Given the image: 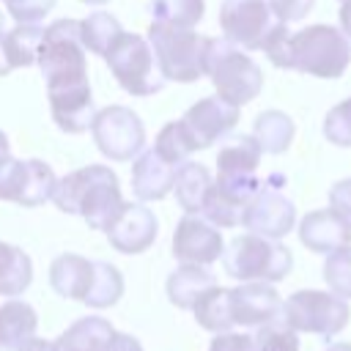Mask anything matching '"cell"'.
Listing matches in <instances>:
<instances>
[{
  "label": "cell",
  "instance_id": "60d3db41",
  "mask_svg": "<svg viewBox=\"0 0 351 351\" xmlns=\"http://www.w3.org/2000/svg\"><path fill=\"white\" fill-rule=\"evenodd\" d=\"M115 351H143V346H140L137 337L118 332V337H115Z\"/></svg>",
  "mask_w": 351,
  "mask_h": 351
},
{
  "label": "cell",
  "instance_id": "c3c4849f",
  "mask_svg": "<svg viewBox=\"0 0 351 351\" xmlns=\"http://www.w3.org/2000/svg\"><path fill=\"white\" fill-rule=\"evenodd\" d=\"M5 33V16H3V11H0V36Z\"/></svg>",
  "mask_w": 351,
  "mask_h": 351
},
{
  "label": "cell",
  "instance_id": "bcb514c9",
  "mask_svg": "<svg viewBox=\"0 0 351 351\" xmlns=\"http://www.w3.org/2000/svg\"><path fill=\"white\" fill-rule=\"evenodd\" d=\"M326 351H351V343H329Z\"/></svg>",
  "mask_w": 351,
  "mask_h": 351
},
{
  "label": "cell",
  "instance_id": "e575fe53",
  "mask_svg": "<svg viewBox=\"0 0 351 351\" xmlns=\"http://www.w3.org/2000/svg\"><path fill=\"white\" fill-rule=\"evenodd\" d=\"M252 337L258 351H299V332L291 329L282 321V315L269 324H261Z\"/></svg>",
  "mask_w": 351,
  "mask_h": 351
},
{
  "label": "cell",
  "instance_id": "7bdbcfd3",
  "mask_svg": "<svg viewBox=\"0 0 351 351\" xmlns=\"http://www.w3.org/2000/svg\"><path fill=\"white\" fill-rule=\"evenodd\" d=\"M16 351H52V343H49V340H41V337H36V335H33V337H30V340H25Z\"/></svg>",
  "mask_w": 351,
  "mask_h": 351
},
{
  "label": "cell",
  "instance_id": "cb8c5ba5",
  "mask_svg": "<svg viewBox=\"0 0 351 351\" xmlns=\"http://www.w3.org/2000/svg\"><path fill=\"white\" fill-rule=\"evenodd\" d=\"M208 186H211V173H208L200 162L184 159V162L176 167L173 192H176L178 206H181L186 214H200V206H203V197H206Z\"/></svg>",
  "mask_w": 351,
  "mask_h": 351
},
{
  "label": "cell",
  "instance_id": "4dcf8cb0",
  "mask_svg": "<svg viewBox=\"0 0 351 351\" xmlns=\"http://www.w3.org/2000/svg\"><path fill=\"white\" fill-rule=\"evenodd\" d=\"M93 266H96V271H93V282H90V291L85 296V304L101 310V307L115 304L123 296V277L107 261H93Z\"/></svg>",
  "mask_w": 351,
  "mask_h": 351
},
{
  "label": "cell",
  "instance_id": "83f0119b",
  "mask_svg": "<svg viewBox=\"0 0 351 351\" xmlns=\"http://www.w3.org/2000/svg\"><path fill=\"white\" fill-rule=\"evenodd\" d=\"M41 36H44V27L36 25H22L16 22V27L5 30L0 44H3V52H5V60L11 69H27L36 63V55H38V44H41Z\"/></svg>",
  "mask_w": 351,
  "mask_h": 351
},
{
  "label": "cell",
  "instance_id": "ffe728a7",
  "mask_svg": "<svg viewBox=\"0 0 351 351\" xmlns=\"http://www.w3.org/2000/svg\"><path fill=\"white\" fill-rule=\"evenodd\" d=\"M118 332L101 315L77 318L55 343L52 351H115Z\"/></svg>",
  "mask_w": 351,
  "mask_h": 351
},
{
  "label": "cell",
  "instance_id": "d4e9b609",
  "mask_svg": "<svg viewBox=\"0 0 351 351\" xmlns=\"http://www.w3.org/2000/svg\"><path fill=\"white\" fill-rule=\"evenodd\" d=\"M261 145L252 134L228 140L217 154V176H255L261 165Z\"/></svg>",
  "mask_w": 351,
  "mask_h": 351
},
{
  "label": "cell",
  "instance_id": "f6af8a7d",
  "mask_svg": "<svg viewBox=\"0 0 351 351\" xmlns=\"http://www.w3.org/2000/svg\"><path fill=\"white\" fill-rule=\"evenodd\" d=\"M5 154H11V143H8V137H5V132L0 129V156H5Z\"/></svg>",
  "mask_w": 351,
  "mask_h": 351
},
{
  "label": "cell",
  "instance_id": "5b68a950",
  "mask_svg": "<svg viewBox=\"0 0 351 351\" xmlns=\"http://www.w3.org/2000/svg\"><path fill=\"white\" fill-rule=\"evenodd\" d=\"M222 266H225V274H230L239 282H252V280L280 282L288 277L293 258H291V250L277 239L244 233V236H236L222 250Z\"/></svg>",
  "mask_w": 351,
  "mask_h": 351
},
{
  "label": "cell",
  "instance_id": "8d00e7d4",
  "mask_svg": "<svg viewBox=\"0 0 351 351\" xmlns=\"http://www.w3.org/2000/svg\"><path fill=\"white\" fill-rule=\"evenodd\" d=\"M3 3L5 11L22 25H36L55 8V0H3Z\"/></svg>",
  "mask_w": 351,
  "mask_h": 351
},
{
  "label": "cell",
  "instance_id": "e0dca14e",
  "mask_svg": "<svg viewBox=\"0 0 351 351\" xmlns=\"http://www.w3.org/2000/svg\"><path fill=\"white\" fill-rule=\"evenodd\" d=\"M156 230H159V222H156V217H154V211L148 206L123 203V208L118 211V217L112 219V225L104 233H107L110 244L118 252L140 255L156 241Z\"/></svg>",
  "mask_w": 351,
  "mask_h": 351
},
{
  "label": "cell",
  "instance_id": "7c38bea8",
  "mask_svg": "<svg viewBox=\"0 0 351 351\" xmlns=\"http://www.w3.org/2000/svg\"><path fill=\"white\" fill-rule=\"evenodd\" d=\"M261 186L263 184L255 176H217V181H211L203 197L200 214L217 228H236L241 225L244 208Z\"/></svg>",
  "mask_w": 351,
  "mask_h": 351
},
{
  "label": "cell",
  "instance_id": "f546056e",
  "mask_svg": "<svg viewBox=\"0 0 351 351\" xmlns=\"http://www.w3.org/2000/svg\"><path fill=\"white\" fill-rule=\"evenodd\" d=\"M123 33L121 22L107 11H93L85 19H80V41L93 55H107V49L115 44V38Z\"/></svg>",
  "mask_w": 351,
  "mask_h": 351
},
{
  "label": "cell",
  "instance_id": "1f68e13d",
  "mask_svg": "<svg viewBox=\"0 0 351 351\" xmlns=\"http://www.w3.org/2000/svg\"><path fill=\"white\" fill-rule=\"evenodd\" d=\"M206 3L203 0H151L148 14L159 25H176V27H195L203 19Z\"/></svg>",
  "mask_w": 351,
  "mask_h": 351
},
{
  "label": "cell",
  "instance_id": "7dc6e473",
  "mask_svg": "<svg viewBox=\"0 0 351 351\" xmlns=\"http://www.w3.org/2000/svg\"><path fill=\"white\" fill-rule=\"evenodd\" d=\"M82 3H88V5H104L107 0H82Z\"/></svg>",
  "mask_w": 351,
  "mask_h": 351
},
{
  "label": "cell",
  "instance_id": "9a60e30c",
  "mask_svg": "<svg viewBox=\"0 0 351 351\" xmlns=\"http://www.w3.org/2000/svg\"><path fill=\"white\" fill-rule=\"evenodd\" d=\"M241 225L250 230V233H258V236H266V239H282L293 230L296 225V208L293 203L277 192V189H269L266 184L258 189V195L247 203L244 208V219Z\"/></svg>",
  "mask_w": 351,
  "mask_h": 351
},
{
  "label": "cell",
  "instance_id": "4316f807",
  "mask_svg": "<svg viewBox=\"0 0 351 351\" xmlns=\"http://www.w3.org/2000/svg\"><path fill=\"white\" fill-rule=\"evenodd\" d=\"M293 132L296 126L282 110H263L252 126V137L258 140L263 154H285L291 148Z\"/></svg>",
  "mask_w": 351,
  "mask_h": 351
},
{
  "label": "cell",
  "instance_id": "ab89813d",
  "mask_svg": "<svg viewBox=\"0 0 351 351\" xmlns=\"http://www.w3.org/2000/svg\"><path fill=\"white\" fill-rule=\"evenodd\" d=\"M329 203L351 222V178H343L329 189Z\"/></svg>",
  "mask_w": 351,
  "mask_h": 351
},
{
  "label": "cell",
  "instance_id": "4fadbf2b",
  "mask_svg": "<svg viewBox=\"0 0 351 351\" xmlns=\"http://www.w3.org/2000/svg\"><path fill=\"white\" fill-rule=\"evenodd\" d=\"M225 241L214 222H208L203 214H186L178 219L173 230V255L181 263H197L208 266L222 258Z\"/></svg>",
  "mask_w": 351,
  "mask_h": 351
},
{
  "label": "cell",
  "instance_id": "74e56055",
  "mask_svg": "<svg viewBox=\"0 0 351 351\" xmlns=\"http://www.w3.org/2000/svg\"><path fill=\"white\" fill-rule=\"evenodd\" d=\"M315 0H269V8L271 14L277 16V22H299L310 14Z\"/></svg>",
  "mask_w": 351,
  "mask_h": 351
},
{
  "label": "cell",
  "instance_id": "7a4b0ae2",
  "mask_svg": "<svg viewBox=\"0 0 351 351\" xmlns=\"http://www.w3.org/2000/svg\"><path fill=\"white\" fill-rule=\"evenodd\" d=\"M261 49L277 69H293L318 80H335L351 63V41L332 25H310L291 33L285 22H277Z\"/></svg>",
  "mask_w": 351,
  "mask_h": 351
},
{
  "label": "cell",
  "instance_id": "8fae6325",
  "mask_svg": "<svg viewBox=\"0 0 351 351\" xmlns=\"http://www.w3.org/2000/svg\"><path fill=\"white\" fill-rule=\"evenodd\" d=\"M277 16L269 8V0H222L219 27L228 41L244 49H261Z\"/></svg>",
  "mask_w": 351,
  "mask_h": 351
},
{
  "label": "cell",
  "instance_id": "8992f818",
  "mask_svg": "<svg viewBox=\"0 0 351 351\" xmlns=\"http://www.w3.org/2000/svg\"><path fill=\"white\" fill-rule=\"evenodd\" d=\"M206 77H211L217 96L236 107L252 101L263 88L261 66L228 38H208Z\"/></svg>",
  "mask_w": 351,
  "mask_h": 351
},
{
  "label": "cell",
  "instance_id": "7402d4cb",
  "mask_svg": "<svg viewBox=\"0 0 351 351\" xmlns=\"http://www.w3.org/2000/svg\"><path fill=\"white\" fill-rule=\"evenodd\" d=\"M38 315L22 299H8L0 304V351H16L25 340L36 335Z\"/></svg>",
  "mask_w": 351,
  "mask_h": 351
},
{
  "label": "cell",
  "instance_id": "d6986e66",
  "mask_svg": "<svg viewBox=\"0 0 351 351\" xmlns=\"http://www.w3.org/2000/svg\"><path fill=\"white\" fill-rule=\"evenodd\" d=\"M178 165H170L167 159H162L154 148L137 154L134 165H132V192L137 195V200L148 203V200H162L173 192V176H176Z\"/></svg>",
  "mask_w": 351,
  "mask_h": 351
},
{
  "label": "cell",
  "instance_id": "836d02e7",
  "mask_svg": "<svg viewBox=\"0 0 351 351\" xmlns=\"http://www.w3.org/2000/svg\"><path fill=\"white\" fill-rule=\"evenodd\" d=\"M324 280L332 293H337L340 299H351V244L337 247L326 255Z\"/></svg>",
  "mask_w": 351,
  "mask_h": 351
},
{
  "label": "cell",
  "instance_id": "484cf974",
  "mask_svg": "<svg viewBox=\"0 0 351 351\" xmlns=\"http://www.w3.org/2000/svg\"><path fill=\"white\" fill-rule=\"evenodd\" d=\"M33 282V261L19 247L0 241V296H19Z\"/></svg>",
  "mask_w": 351,
  "mask_h": 351
},
{
  "label": "cell",
  "instance_id": "ee69618b",
  "mask_svg": "<svg viewBox=\"0 0 351 351\" xmlns=\"http://www.w3.org/2000/svg\"><path fill=\"white\" fill-rule=\"evenodd\" d=\"M3 38V36H0ZM8 71H14L11 66H8V60H5V52H3V44H0V77H5Z\"/></svg>",
  "mask_w": 351,
  "mask_h": 351
},
{
  "label": "cell",
  "instance_id": "6da1fadb",
  "mask_svg": "<svg viewBox=\"0 0 351 351\" xmlns=\"http://www.w3.org/2000/svg\"><path fill=\"white\" fill-rule=\"evenodd\" d=\"M85 52L88 49L80 41V19H58L44 27L36 66L47 82L52 121L66 134L88 132L96 115Z\"/></svg>",
  "mask_w": 351,
  "mask_h": 351
},
{
  "label": "cell",
  "instance_id": "277c9868",
  "mask_svg": "<svg viewBox=\"0 0 351 351\" xmlns=\"http://www.w3.org/2000/svg\"><path fill=\"white\" fill-rule=\"evenodd\" d=\"M148 44L154 49V58H156V66H159L165 82L167 80L170 82H195V80L206 77L208 38L195 33L192 27L151 22Z\"/></svg>",
  "mask_w": 351,
  "mask_h": 351
},
{
  "label": "cell",
  "instance_id": "f35d334b",
  "mask_svg": "<svg viewBox=\"0 0 351 351\" xmlns=\"http://www.w3.org/2000/svg\"><path fill=\"white\" fill-rule=\"evenodd\" d=\"M208 351H258L255 337L244 332H217Z\"/></svg>",
  "mask_w": 351,
  "mask_h": 351
},
{
  "label": "cell",
  "instance_id": "f1b7e54d",
  "mask_svg": "<svg viewBox=\"0 0 351 351\" xmlns=\"http://www.w3.org/2000/svg\"><path fill=\"white\" fill-rule=\"evenodd\" d=\"M228 293L230 288H222V285H211L200 293V299L195 302L192 313H195V321L208 329V332H230L233 326V318H230V302H228Z\"/></svg>",
  "mask_w": 351,
  "mask_h": 351
},
{
  "label": "cell",
  "instance_id": "603a6c76",
  "mask_svg": "<svg viewBox=\"0 0 351 351\" xmlns=\"http://www.w3.org/2000/svg\"><path fill=\"white\" fill-rule=\"evenodd\" d=\"M217 285L214 274L206 269V266H197V263H181L170 277H167V299L181 307V310H192L195 302L200 299V293L206 288Z\"/></svg>",
  "mask_w": 351,
  "mask_h": 351
},
{
  "label": "cell",
  "instance_id": "9c48e42d",
  "mask_svg": "<svg viewBox=\"0 0 351 351\" xmlns=\"http://www.w3.org/2000/svg\"><path fill=\"white\" fill-rule=\"evenodd\" d=\"M58 176L41 159H14L0 156V200L19 203L22 208H36L52 200Z\"/></svg>",
  "mask_w": 351,
  "mask_h": 351
},
{
  "label": "cell",
  "instance_id": "ac0fdd59",
  "mask_svg": "<svg viewBox=\"0 0 351 351\" xmlns=\"http://www.w3.org/2000/svg\"><path fill=\"white\" fill-rule=\"evenodd\" d=\"M299 239L310 252L329 255L337 247L351 244V222L337 208H318L302 217L299 222Z\"/></svg>",
  "mask_w": 351,
  "mask_h": 351
},
{
  "label": "cell",
  "instance_id": "3957f363",
  "mask_svg": "<svg viewBox=\"0 0 351 351\" xmlns=\"http://www.w3.org/2000/svg\"><path fill=\"white\" fill-rule=\"evenodd\" d=\"M52 200L60 211L82 217L93 230H107L126 203L118 176L104 165H88L58 178Z\"/></svg>",
  "mask_w": 351,
  "mask_h": 351
},
{
  "label": "cell",
  "instance_id": "2e32d148",
  "mask_svg": "<svg viewBox=\"0 0 351 351\" xmlns=\"http://www.w3.org/2000/svg\"><path fill=\"white\" fill-rule=\"evenodd\" d=\"M228 302H230L233 326H261L282 315V299L271 282H261V280L241 282L230 288Z\"/></svg>",
  "mask_w": 351,
  "mask_h": 351
},
{
  "label": "cell",
  "instance_id": "d590c367",
  "mask_svg": "<svg viewBox=\"0 0 351 351\" xmlns=\"http://www.w3.org/2000/svg\"><path fill=\"white\" fill-rule=\"evenodd\" d=\"M324 137L340 148L351 145V96L335 104L324 118Z\"/></svg>",
  "mask_w": 351,
  "mask_h": 351
},
{
  "label": "cell",
  "instance_id": "44dd1931",
  "mask_svg": "<svg viewBox=\"0 0 351 351\" xmlns=\"http://www.w3.org/2000/svg\"><path fill=\"white\" fill-rule=\"evenodd\" d=\"M93 261L74 255V252H63L49 263V285L55 288L58 296L63 299H80L85 302L90 282H93Z\"/></svg>",
  "mask_w": 351,
  "mask_h": 351
},
{
  "label": "cell",
  "instance_id": "5bb4252c",
  "mask_svg": "<svg viewBox=\"0 0 351 351\" xmlns=\"http://www.w3.org/2000/svg\"><path fill=\"white\" fill-rule=\"evenodd\" d=\"M195 151H203L222 140L236 123H239V107L219 99V96H206L197 99L181 118Z\"/></svg>",
  "mask_w": 351,
  "mask_h": 351
},
{
  "label": "cell",
  "instance_id": "ba28073f",
  "mask_svg": "<svg viewBox=\"0 0 351 351\" xmlns=\"http://www.w3.org/2000/svg\"><path fill=\"white\" fill-rule=\"evenodd\" d=\"M351 318V307L337 293L326 291H296L282 302V321L307 335H318L324 340L335 337L340 329H346Z\"/></svg>",
  "mask_w": 351,
  "mask_h": 351
},
{
  "label": "cell",
  "instance_id": "52a82bcc",
  "mask_svg": "<svg viewBox=\"0 0 351 351\" xmlns=\"http://www.w3.org/2000/svg\"><path fill=\"white\" fill-rule=\"evenodd\" d=\"M118 85L132 96H154L165 88V77L156 66L148 38L137 33H121L104 55Z\"/></svg>",
  "mask_w": 351,
  "mask_h": 351
},
{
  "label": "cell",
  "instance_id": "30bf717a",
  "mask_svg": "<svg viewBox=\"0 0 351 351\" xmlns=\"http://www.w3.org/2000/svg\"><path fill=\"white\" fill-rule=\"evenodd\" d=\"M90 134L96 148L112 162H129L145 145V126L140 115L123 104H110L104 110H96Z\"/></svg>",
  "mask_w": 351,
  "mask_h": 351
},
{
  "label": "cell",
  "instance_id": "b9f144b4",
  "mask_svg": "<svg viewBox=\"0 0 351 351\" xmlns=\"http://www.w3.org/2000/svg\"><path fill=\"white\" fill-rule=\"evenodd\" d=\"M340 30L348 36V41H351V0H340Z\"/></svg>",
  "mask_w": 351,
  "mask_h": 351
},
{
  "label": "cell",
  "instance_id": "d6a6232c",
  "mask_svg": "<svg viewBox=\"0 0 351 351\" xmlns=\"http://www.w3.org/2000/svg\"><path fill=\"white\" fill-rule=\"evenodd\" d=\"M154 151L162 159H167L170 165H181L184 159H189V154H195V145H192L184 123L181 121H170V123H165L159 129L156 143H154Z\"/></svg>",
  "mask_w": 351,
  "mask_h": 351
}]
</instances>
